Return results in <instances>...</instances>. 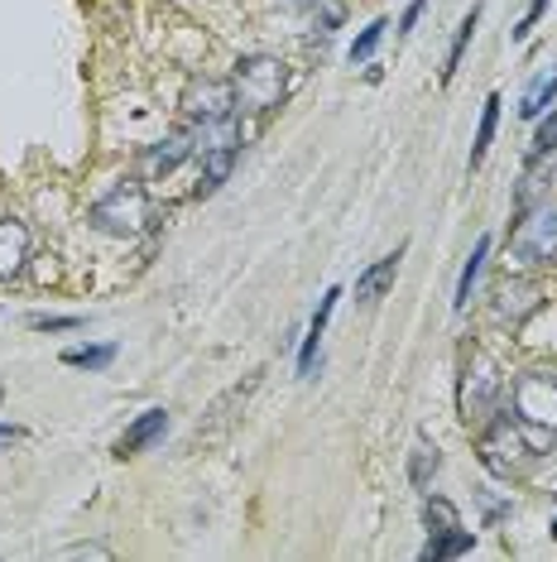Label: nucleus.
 Here are the masks:
<instances>
[{
  "mask_svg": "<svg viewBox=\"0 0 557 562\" xmlns=\"http://www.w3.org/2000/svg\"><path fill=\"white\" fill-rule=\"evenodd\" d=\"M557 101V63H548V67H539L533 73V82L523 87V97H519V116L523 120H539L543 111H548Z\"/></svg>",
  "mask_w": 557,
  "mask_h": 562,
  "instance_id": "11",
  "label": "nucleus"
},
{
  "mask_svg": "<svg viewBox=\"0 0 557 562\" xmlns=\"http://www.w3.org/2000/svg\"><path fill=\"white\" fill-rule=\"evenodd\" d=\"M438 467H442V457H438V447H428V443H418L414 447V462H409V476H414V486H432V476H438Z\"/></svg>",
  "mask_w": 557,
  "mask_h": 562,
  "instance_id": "22",
  "label": "nucleus"
},
{
  "mask_svg": "<svg viewBox=\"0 0 557 562\" xmlns=\"http://www.w3.org/2000/svg\"><path fill=\"white\" fill-rule=\"evenodd\" d=\"M29 328H39V332H73V328H82V318H29Z\"/></svg>",
  "mask_w": 557,
  "mask_h": 562,
  "instance_id": "26",
  "label": "nucleus"
},
{
  "mask_svg": "<svg viewBox=\"0 0 557 562\" xmlns=\"http://www.w3.org/2000/svg\"><path fill=\"white\" fill-rule=\"evenodd\" d=\"M150 193L140 183H116L106 197L92 202V227L102 235H116V241H135V235L150 231Z\"/></svg>",
  "mask_w": 557,
  "mask_h": 562,
  "instance_id": "2",
  "label": "nucleus"
},
{
  "mask_svg": "<svg viewBox=\"0 0 557 562\" xmlns=\"http://www.w3.org/2000/svg\"><path fill=\"white\" fill-rule=\"evenodd\" d=\"M231 164H236V150H221V154H203V183H197V197L217 193V188L226 183Z\"/></svg>",
  "mask_w": 557,
  "mask_h": 562,
  "instance_id": "19",
  "label": "nucleus"
},
{
  "mask_svg": "<svg viewBox=\"0 0 557 562\" xmlns=\"http://www.w3.org/2000/svg\"><path fill=\"white\" fill-rule=\"evenodd\" d=\"M399 260H404V251H394V255H385V260H375L361 279H355V298H361V303H380L389 289H394Z\"/></svg>",
  "mask_w": 557,
  "mask_h": 562,
  "instance_id": "13",
  "label": "nucleus"
},
{
  "mask_svg": "<svg viewBox=\"0 0 557 562\" xmlns=\"http://www.w3.org/2000/svg\"><path fill=\"white\" fill-rule=\"evenodd\" d=\"M68 558H106V548H96V544H82V548H73Z\"/></svg>",
  "mask_w": 557,
  "mask_h": 562,
  "instance_id": "29",
  "label": "nucleus"
},
{
  "mask_svg": "<svg viewBox=\"0 0 557 562\" xmlns=\"http://www.w3.org/2000/svg\"><path fill=\"white\" fill-rule=\"evenodd\" d=\"M423 524H428L432 534H442V529H456V524H462V514H456L452 500L428 496V500H423Z\"/></svg>",
  "mask_w": 557,
  "mask_h": 562,
  "instance_id": "21",
  "label": "nucleus"
},
{
  "mask_svg": "<svg viewBox=\"0 0 557 562\" xmlns=\"http://www.w3.org/2000/svg\"><path fill=\"white\" fill-rule=\"evenodd\" d=\"M509 409L515 423L539 437H557V366H533L523 370L509 389Z\"/></svg>",
  "mask_w": 557,
  "mask_h": 562,
  "instance_id": "1",
  "label": "nucleus"
},
{
  "mask_svg": "<svg viewBox=\"0 0 557 562\" xmlns=\"http://www.w3.org/2000/svg\"><path fill=\"white\" fill-rule=\"evenodd\" d=\"M481 462L490 476H515V471H523V462L533 457V447L523 443V433H519V423H509V419H490V429L481 433Z\"/></svg>",
  "mask_w": 557,
  "mask_h": 562,
  "instance_id": "6",
  "label": "nucleus"
},
{
  "mask_svg": "<svg viewBox=\"0 0 557 562\" xmlns=\"http://www.w3.org/2000/svg\"><path fill=\"white\" fill-rule=\"evenodd\" d=\"M553 538H557V524H553Z\"/></svg>",
  "mask_w": 557,
  "mask_h": 562,
  "instance_id": "31",
  "label": "nucleus"
},
{
  "mask_svg": "<svg viewBox=\"0 0 557 562\" xmlns=\"http://www.w3.org/2000/svg\"><path fill=\"white\" fill-rule=\"evenodd\" d=\"M385 29H389V25H385V20H371V25H365L361 34H355V43H351V53H347V59H351V63H365V59H371V53H375V49H380Z\"/></svg>",
  "mask_w": 557,
  "mask_h": 562,
  "instance_id": "23",
  "label": "nucleus"
},
{
  "mask_svg": "<svg viewBox=\"0 0 557 562\" xmlns=\"http://www.w3.org/2000/svg\"><path fill=\"white\" fill-rule=\"evenodd\" d=\"M543 10H548V0H533V5L523 10V20L515 25V43H523V39H529V34H533V25H539V20H543Z\"/></svg>",
  "mask_w": 557,
  "mask_h": 562,
  "instance_id": "25",
  "label": "nucleus"
},
{
  "mask_svg": "<svg viewBox=\"0 0 557 562\" xmlns=\"http://www.w3.org/2000/svg\"><path fill=\"white\" fill-rule=\"evenodd\" d=\"M20 437H25V429H15V423H0V447H5V443H20Z\"/></svg>",
  "mask_w": 557,
  "mask_h": 562,
  "instance_id": "28",
  "label": "nucleus"
},
{
  "mask_svg": "<svg viewBox=\"0 0 557 562\" xmlns=\"http://www.w3.org/2000/svg\"><path fill=\"white\" fill-rule=\"evenodd\" d=\"M471 529H462V524H456V529H442V534H432L428 538V548H423V558L428 562H442V558H462V553H471Z\"/></svg>",
  "mask_w": 557,
  "mask_h": 562,
  "instance_id": "15",
  "label": "nucleus"
},
{
  "mask_svg": "<svg viewBox=\"0 0 557 562\" xmlns=\"http://www.w3.org/2000/svg\"><path fill=\"white\" fill-rule=\"evenodd\" d=\"M553 150H557V111L539 126V135H533V154H553Z\"/></svg>",
  "mask_w": 557,
  "mask_h": 562,
  "instance_id": "24",
  "label": "nucleus"
},
{
  "mask_svg": "<svg viewBox=\"0 0 557 562\" xmlns=\"http://www.w3.org/2000/svg\"><path fill=\"white\" fill-rule=\"evenodd\" d=\"M116 361V346H73V352H63V366L73 370H106Z\"/></svg>",
  "mask_w": 557,
  "mask_h": 562,
  "instance_id": "20",
  "label": "nucleus"
},
{
  "mask_svg": "<svg viewBox=\"0 0 557 562\" xmlns=\"http://www.w3.org/2000/svg\"><path fill=\"white\" fill-rule=\"evenodd\" d=\"M500 106H505V101H500V97H485V111H481V126H476V144H471V168H476V164H485L490 144H495V126H500Z\"/></svg>",
  "mask_w": 557,
  "mask_h": 562,
  "instance_id": "17",
  "label": "nucleus"
},
{
  "mask_svg": "<svg viewBox=\"0 0 557 562\" xmlns=\"http://www.w3.org/2000/svg\"><path fill=\"white\" fill-rule=\"evenodd\" d=\"M485 255H490V235H481V241L471 245V255H466V265H462V279H456V308H466V303H471V289H476V279H481V265H485Z\"/></svg>",
  "mask_w": 557,
  "mask_h": 562,
  "instance_id": "16",
  "label": "nucleus"
},
{
  "mask_svg": "<svg viewBox=\"0 0 557 562\" xmlns=\"http://www.w3.org/2000/svg\"><path fill=\"white\" fill-rule=\"evenodd\" d=\"M500 395H505V380H500L495 361L485 352H471L466 356V370H462V413L466 423H490L500 413Z\"/></svg>",
  "mask_w": 557,
  "mask_h": 562,
  "instance_id": "5",
  "label": "nucleus"
},
{
  "mask_svg": "<svg viewBox=\"0 0 557 562\" xmlns=\"http://www.w3.org/2000/svg\"><path fill=\"white\" fill-rule=\"evenodd\" d=\"M337 298H341V289H327L322 303H318V312H313V322H308L303 352H298V370H303V375H313V366H318V342H322V332H327L332 312H337Z\"/></svg>",
  "mask_w": 557,
  "mask_h": 562,
  "instance_id": "12",
  "label": "nucleus"
},
{
  "mask_svg": "<svg viewBox=\"0 0 557 562\" xmlns=\"http://www.w3.org/2000/svg\"><path fill=\"white\" fill-rule=\"evenodd\" d=\"M288 5H318V0H288Z\"/></svg>",
  "mask_w": 557,
  "mask_h": 562,
  "instance_id": "30",
  "label": "nucleus"
},
{
  "mask_svg": "<svg viewBox=\"0 0 557 562\" xmlns=\"http://www.w3.org/2000/svg\"><path fill=\"white\" fill-rule=\"evenodd\" d=\"M25 260H29V231H25V221L5 217V221H0V284H5V279H15L20 269H25Z\"/></svg>",
  "mask_w": 557,
  "mask_h": 562,
  "instance_id": "8",
  "label": "nucleus"
},
{
  "mask_svg": "<svg viewBox=\"0 0 557 562\" xmlns=\"http://www.w3.org/2000/svg\"><path fill=\"white\" fill-rule=\"evenodd\" d=\"M509 260L515 269H548L557 265V207H529L509 235Z\"/></svg>",
  "mask_w": 557,
  "mask_h": 562,
  "instance_id": "3",
  "label": "nucleus"
},
{
  "mask_svg": "<svg viewBox=\"0 0 557 562\" xmlns=\"http://www.w3.org/2000/svg\"><path fill=\"white\" fill-rule=\"evenodd\" d=\"M423 10H428V0H414V5L404 10V20H399V34H414V25H418Z\"/></svg>",
  "mask_w": 557,
  "mask_h": 562,
  "instance_id": "27",
  "label": "nucleus"
},
{
  "mask_svg": "<svg viewBox=\"0 0 557 562\" xmlns=\"http://www.w3.org/2000/svg\"><path fill=\"white\" fill-rule=\"evenodd\" d=\"M187 120H226L236 111V82H217V77H197L183 92Z\"/></svg>",
  "mask_w": 557,
  "mask_h": 562,
  "instance_id": "7",
  "label": "nucleus"
},
{
  "mask_svg": "<svg viewBox=\"0 0 557 562\" xmlns=\"http://www.w3.org/2000/svg\"><path fill=\"white\" fill-rule=\"evenodd\" d=\"M533 308H539V289H533L529 279H505V284H500L495 318H509V322H519L523 312H533Z\"/></svg>",
  "mask_w": 557,
  "mask_h": 562,
  "instance_id": "14",
  "label": "nucleus"
},
{
  "mask_svg": "<svg viewBox=\"0 0 557 562\" xmlns=\"http://www.w3.org/2000/svg\"><path fill=\"white\" fill-rule=\"evenodd\" d=\"M164 429H169V413L164 409H150V413H140L135 423H130L126 433H120V443H116V457H135V452H144L150 443H159L164 437Z\"/></svg>",
  "mask_w": 557,
  "mask_h": 562,
  "instance_id": "9",
  "label": "nucleus"
},
{
  "mask_svg": "<svg viewBox=\"0 0 557 562\" xmlns=\"http://www.w3.org/2000/svg\"><path fill=\"white\" fill-rule=\"evenodd\" d=\"M231 82H236V101H245L250 111H274L288 92V63L255 53V59L236 63V77H231Z\"/></svg>",
  "mask_w": 557,
  "mask_h": 562,
  "instance_id": "4",
  "label": "nucleus"
},
{
  "mask_svg": "<svg viewBox=\"0 0 557 562\" xmlns=\"http://www.w3.org/2000/svg\"><path fill=\"white\" fill-rule=\"evenodd\" d=\"M187 154H197L193 126H187V130H178V135H169V140H164V144H154V150L144 154V174H173V168L183 164Z\"/></svg>",
  "mask_w": 557,
  "mask_h": 562,
  "instance_id": "10",
  "label": "nucleus"
},
{
  "mask_svg": "<svg viewBox=\"0 0 557 562\" xmlns=\"http://www.w3.org/2000/svg\"><path fill=\"white\" fill-rule=\"evenodd\" d=\"M476 25H481V5H471V15L456 25V39H452V49H448V63H442V82H452V77H456V67H462V53H466V43H471Z\"/></svg>",
  "mask_w": 557,
  "mask_h": 562,
  "instance_id": "18",
  "label": "nucleus"
}]
</instances>
